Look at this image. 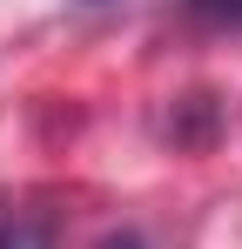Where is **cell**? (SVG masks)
Wrapping results in <instances>:
<instances>
[{"instance_id":"6da1fadb","label":"cell","mask_w":242,"mask_h":249,"mask_svg":"<svg viewBox=\"0 0 242 249\" xmlns=\"http://www.w3.org/2000/svg\"><path fill=\"white\" fill-rule=\"evenodd\" d=\"M0 249H61V229L47 209H0Z\"/></svg>"},{"instance_id":"7a4b0ae2","label":"cell","mask_w":242,"mask_h":249,"mask_svg":"<svg viewBox=\"0 0 242 249\" xmlns=\"http://www.w3.org/2000/svg\"><path fill=\"white\" fill-rule=\"evenodd\" d=\"M182 7L202 27H242V0H182Z\"/></svg>"},{"instance_id":"3957f363","label":"cell","mask_w":242,"mask_h":249,"mask_svg":"<svg viewBox=\"0 0 242 249\" xmlns=\"http://www.w3.org/2000/svg\"><path fill=\"white\" fill-rule=\"evenodd\" d=\"M101 249H141V236H128V229H121V236H108Z\"/></svg>"}]
</instances>
